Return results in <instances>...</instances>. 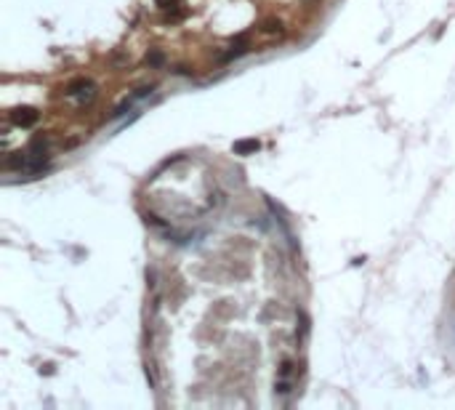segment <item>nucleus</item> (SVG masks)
<instances>
[{"mask_svg":"<svg viewBox=\"0 0 455 410\" xmlns=\"http://www.w3.org/2000/svg\"><path fill=\"white\" fill-rule=\"evenodd\" d=\"M35 120H37V112H32V109H19V112H14L16 126H32Z\"/></svg>","mask_w":455,"mask_h":410,"instance_id":"1","label":"nucleus"},{"mask_svg":"<svg viewBox=\"0 0 455 410\" xmlns=\"http://www.w3.org/2000/svg\"><path fill=\"white\" fill-rule=\"evenodd\" d=\"M237 152H253V149H259V141L256 139H250V141H240V144L234 147Z\"/></svg>","mask_w":455,"mask_h":410,"instance_id":"2","label":"nucleus"}]
</instances>
